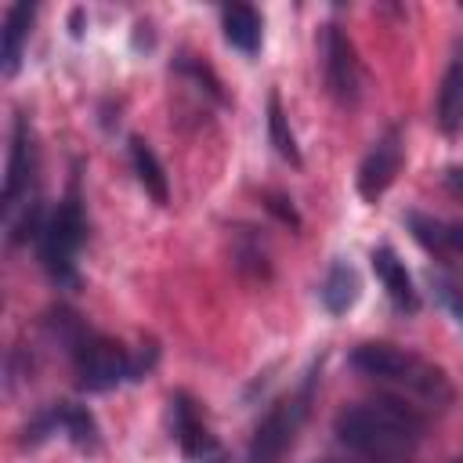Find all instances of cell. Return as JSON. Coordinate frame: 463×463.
Listing matches in <instances>:
<instances>
[{
    "mask_svg": "<svg viewBox=\"0 0 463 463\" xmlns=\"http://www.w3.org/2000/svg\"><path fill=\"white\" fill-rule=\"evenodd\" d=\"M358 293H362L358 271H354L347 260H333L329 271H326V279H322V286H318L322 307H326L329 315H347V311L354 307Z\"/></svg>",
    "mask_w": 463,
    "mask_h": 463,
    "instance_id": "cell-17",
    "label": "cell"
},
{
    "mask_svg": "<svg viewBox=\"0 0 463 463\" xmlns=\"http://www.w3.org/2000/svg\"><path fill=\"white\" fill-rule=\"evenodd\" d=\"M195 463H228V456H224V452H221V449H217V452H213V456H206V459H195Z\"/></svg>",
    "mask_w": 463,
    "mask_h": 463,
    "instance_id": "cell-22",
    "label": "cell"
},
{
    "mask_svg": "<svg viewBox=\"0 0 463 463\" xmlns=\"http://www.w3.org/2000/svg\"><path fill=\"white\" fill-rule=\"evenodd\" d=\"M54 430H61V434H65L76 449H83V452H94V449L101 445L98 420H94V412H90L87 405H80V402H58V405H51L47 412H40V416L25 427L22 445H36V441H43V438L54 434Z\"/></svg>",
    "mask_w": 463,
    "mask_h": 463,
    "instance_id": "cell-9",
    "label": "cell"
},
{
    "mask_svg": "<svg viewBox=\"0 0 463 463\" xmlns=\"http://www.w3.org/2000/svg\"><path fill=\"white\" fill-rule=\"evenodd\" d=\"M441 184H445V192H452L456 199H463V166H459V163L445 166V174H441Z\"/></svg>",
    "mask_w": 463,
    "mask_h": 463,
    "instance_id": "cell-21",
    "label": "cell"
},
{
    "mask_svg": "<svg viewBox=\"0 0 463 463\" xmlns=\"http://www.w3.org/2000/svg\"><path fill=\"white\" fill-rule=\"evenodd\" d=\"M268 141H271V148L289 163V166H304V156H300V145H297V134H293V127H289V119H286V112H282V101H279V90H271L268 94Z\"/></svg>",
    "mask_w": 463,
    "mask_h": 463,
    "instance_id": "cell-18",
    "label": "cell"
},
{
    "mask_svg": "<svg viewBox=\"0 0 463 463\" xmlns=\"http://www.w3.org/2000/svg\"><path fill=\"white\" fill-rule=\"evenodd\" d=\"M170 430H174V438L188 459H206L217 452V438L210 434V427L199 412V402L188 391L170 394Z\"/></svg>",
    "mask_w": 463,
    "mask_h": 463,
    "instance_id": "cell-10",
    "label": "cell"
},
{
    "mask_svg": "<svg viewBox=\"0 0 463 463\" xmlns=\"http://www.w3.org/2000/svg\"><path fill=\"white\" fill-rule=\"evenodd\" d=\"M33 18H36V4L18 0L4 11V29H0V69L4 76H14L22 65V51L29 43L33 33Z\"/></svg>",
    "mask_w": 463,
    "mask_h": 463,
    "instance_id": "cell-14",
    "label": "cell"
},
{
    "mask_svg": "<svg viewBox=\"0 0 463 463\" xmlns=\"http://www.w3.org/2000/svg\"><path fill=\"white\" fill-rule=\"evenodd\" d=\"M36 174H40V152H36V134L29 127V116H14L11 145H7V166H4V195H0V213L4 228H11L22 213H29L36 199Z\"/></svg>",
    "mask_w": 463,
    "mask_h": 463,
    "instance_id": "cell-6",
    "label": "cell"
},
{
    "mask_svg": "<svg viewBox=\"0 0 463 463\" xmlns=\"http://www.w3.org/2000/svg\"><path fill=\"white\" fill-rule=\"evenodd\" d=\"M127 156H130V166H134L141 188H145L159 206H166V203H170V181H166V170H163L156 148H152L141 134H134V137L127 141Z\"/></svg>",
    "mask_w": 463,
    "mask_h": 463,
    "instance_id": "cell-15",
    "label": "cell"
},
{
    "mask_svg": "<svg viewBox=\"0 0 463 463\" xmlns=\"http://www.w3.org/2000/svg\"><path fill=\"white\" fill-rule=\"evenodd\" d=\"M434 123L445 137L463 134V51L452 54L445 65V76L438 83V101H434Z\"/></svg>",
    "mask_w": 463,
    "mask_h": 463,
    "instance_id": "cell-13",
    "label": "cell"
},
{
    "mask_svg": "<svg viewBox=\"0 0 463 463\" xmlns=\"http://www.w3.org/2000/svg\"><path fill=\"white\" fill-rule=\"evenodd\" d=\"M430 282H434V293H438V300L456 315V322L463 326V286L459 282H452V279H445V275H430Z\"/></svg>",
    "mask_w": 463,
    "mask_h": 463,
    "instance_id": "cell-19",
    "label": "cell"
},
{
    "mask_svg": "<svg viewBox=\"0 0 463 463\" xmlns=\"http://www.w3.org/2000/svg\"><path fill=\"white\" fill-rule=\"evenodd\" d=\"M402 159H405L402 127H387V130L369 145V152H365L362 163H358V174H354L358 195H362L365 203H380L383 192L394 184V177H398V170H402Z\"/></svg>",
    "mask_w": 463,
    "mask_h": 463,
    "instance_id": "cell-8",
    "label": "cell"
},
{
    "mask_svg": "<svg viewBox=\"0 0 463 463\" xmlns=\"http://www.w3.org/2000/svg\"><path fill=\"white\" fill-rule=\"evenodd\" d=\"M333 434L362 463H402L420 449L427 416L398 394H376L344 405L333 420Z\"/></svg>",
    "mask_w": 463,
    "mask_h": 463,
    "instance_id": "cell-1",
    "label": "cell"
},
{
    "mask_svg": "<svg viewBox=\"0 0 463 463\" xmlns=\"http://www.w3.org/2000/svg\"><path fill=\"white\" fill-rule=\"evenodd\" d=\"M221 29H224V40L242 51V54H257L260 51V40H264V22L257 14V7L250 4H232L221 11Z\"/></svg>",
    "mask_w": 463,
    "mask_h": 463,
    "instance_id": "cell-16",
    "label": "cell"
},
{
    "mask_svg": "<svg viewBox=\"0 0 463 463\" xmlns=\"http://www.w3.org/2000/svg\"><path fill=\"white\" fill-rule=\"evenodd\" d=\"M347 362H351L354 373H362L376 383L402 387L405 394H412L427 405H449L456 398V387L445 376V369L427 362L412 347H402V344H391V340H365L351 351Z\"/></svg>",
    "mask_w": 463,
    "mask_h": 463,
    "instance_id": "cell-2",
    "label": "cell"
},
{
    "mask_svg": "<svg viewBox=\"0 0 463 463\" xmlns=\"http://www.w3.org/2000/svg\"><path fill=\"white\" fill-rule=\"evenodd\" d=\"M369 260H373V271H376V279H380L387 300H391L402 315H416V311H420V289H416V282H412L405 260L394 253V246H387V242H383V246H373Z\"/></svg>",
    "mask_w": 463,
    "mask_h": 463,
    "instance_id": "cell-11",
    "label": "cell"
},
{
    "mask_svg": "<svg viewBox=\"0 0 463 463\" xmlns=\"http://www.w3.org/2000/svg\"><path fill=\"white\" fill-rule=\"evenodd\" d=\"M51 329L65 344L83 391H112L123 380H134V354L123 344H116L112 336L94 333L69 307H58L51 315Z\"/></svg>",
    "mask_w": 463,
    "mask_h": 463,
    "instance_id": "cell-3",
    "label": "cell"
},
{
    "mask_svg": "<svg viewBox=\"0 0 463 463\" xmlns=\"http://www.w3.org/2000/svg\"><path fill=\"white\" fill-rule=\"evenodd\" d=\"M405 224L427 253H434V257L463 253V221H445V217H434V213H423V210H409Z\"/></svg>",
    "mask_w": 463,
    "mask_h": 463,
    "instance_id": "cell-12",
    "label": "cell"
},
{
    "mask_svg": "<svg viewBox=\"0 0 463 463\" xmlns=\"http://www.w3.org/2000/svg\"><path fill=\"white\" fill-rule=\"evenodd\" d=\"M264 206H268V210H271V213H275L282 224H289L293 232L300 228V217H297V210H293V203H289L286 195H279V192H268V195H264Z\"/></svg>",
    "mask_w": 463,
    "mask_h": 463,
    "instance_id": "cell-20",
    "label": "cell"
},
{
    "mask_svg": "<svg viewBox=\"0 0 463 463\" xmlns=\"http://www.w3.org/2000/svg\"><path fill=\"white\" fill-rule=\"evenodd\" d=\"M318 47H322V80H326L329 98L344 109H354L362 98V61H358L351 36L329 22L322 25Z\"/></svg>",
    "mask_w": 463,
    "mask_h": 463,
    "instance_id": "cell-7",
    "label": "cell"
},
{
    "mask_svg": "<svg viewBox=\"0 0 463 463\" xmlns=\"http://www.w3.org/2000/svg\"><path fill=\"white\" fill-rule=\"evenodd\" d=\"M315 369H318V365H311V373L304 376L300 391L279 398V402L264 412V420L257 423V430H253V438H250L246 463H279V459L293 449V441H297V434H300V427H304V420H307V409H311V391H315V380H318Z\"/></svg>",
    "mask_w": 463,
    "mask_h": 463,
    "instance_id": "cell-5",
    "label": "cell"
},
{
    "mask_svg": "<svg viewBox=\"0 0 463 463\" xmlns=\"http://www.w3.org/2000/svg\"><path fill=\"white\" fill-rule=\"evenodd\" d=\"M33 242H36V257H40V268L47 271V279L58 289H76L80 286L76 253L87 242V217H83L76 184L54 210H47V217H43V224H40Z\"/></svg>",
    "mask_w": 463,
    "mask_h": 463,
    "instance_id": "cell-4",
    "label": "cell"
}]
</instances>
